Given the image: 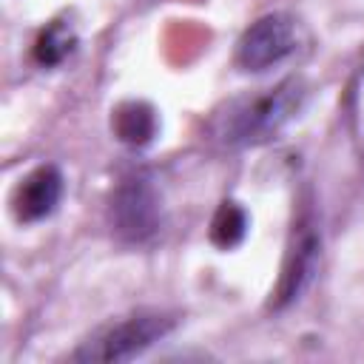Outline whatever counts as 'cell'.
<instances>
[{"label":"cell","instance_id":"1","mask_svg":"<svg viewBox=\"0 0 364 364\" xmlns=\"http://www.w3.org/2000/svg\"><path fill=\"white\" fill-rule=\"evenodd\" d=\"M304 97H307V88L301 77H287L273 88L247 94L228 108V114L222 117L219 134L228 145H242V148L262 145L270 136H276L284 128V122L293 119Z\"/></svg>","mask_w":364,"mask_h":364},{"label":"cell","instance_id":"5","mask_svg":"<svg viewBox=\"0 0 364 364\" xmlns=\"http://www.w3.org/2000/svg\"><path fill=\"white\" fill-rule=\"evenodd\" d=\"M318 253H321L318 230L313 228V222H299V228L293 230L290 247L284 253L279 284L273 290V307H284L301 296V290L307 287V282L318 267Z\"/></svg>","mask_w":364,"mask_h":364},{"label":"cell","instance_id":"9","mask_svg":"<svg viewBox=\"0 0 364 364\" xmlns=\"http://www.w3.org/2000/svg\"><path fill=\"white\" fill-rule=\"evenodd\" d=\"M71 48H74V31L57 20L40 31V37L34 43V57L43 65H57L71 54Z\"/></svg>","mask_w":364,"mask_h":364},{"label":"cell","instance_id":"7","mask_svg":"<svg viewBox=\"0 0 364 364\" xmlns=\"http://www.w3.org/2000/svg\"><path fill=\"white\" fill-rule=\"evenodd\" d=\"M111 128L117 134L119 142L125 145H145L151 142V136L156 134V114L148 102L142 100H128V102H119L111 114Z\"/></svg>","mask_w":364,"mask_h":364},{"label":"cell","instance_id":"6","mask_svg":"<svg viewBox=\"0 0 364 364\" xmlns=\"http://www.w3.org/2000/svg\"><path fill=\"white\" fill-rule=\"evenodd\" d=\"M60 196H63V173L54 165H40L20 179L11 196V208L20 222H37L57 208Z\"/></svg>","mask_w":364,"mask_h":364},{"label":"cell","instance_id":"8","mask_svg":"<svg viewBox=\"0 0 364 364\" xmlns=\"http://www.w3.org/2000/svg\"><path fill=\"white\" fill-rule=\"evenodd\" d=\"M245 230H247V216H245V210H242L236 202H222V205L216 208L213 219H210V242H213L216 247L228 250V247H233V245L242 242Z\"/></svg>","mask_w":364,"mask_h":364},{"label":"cell","instance_id":"2","mask_svg":"<svg viewBox=\"0 0 364 364\" xmlns=\"http://www.w3.org/2000/svg\"><path fill=\"white\" fill-rule=\"evenodd\" d=\"M171 327H173V318H168L165 313H134L117 324H108L94 338H88L74 353V361H91V364L128 361L145 353L162 336H168Z\"/></svg>","mask_w":364,"mask_h":364},{"label":"cell","instance_id":"3","mask_svg":"<svg viewBox=\"0 0 364 364\" xmlns=\"http://www.w3.org/2000/svg\"><path fill=\"white\" fill-rule=\"evenodd\" d=\"M111 228L125 242H145L159 230V196L145 176L122 179L114 191Z\"/></svg>","mask_w":364,"mask_h":364},{"label":"cell","instance_id":"4","mask_svg":"<svg viewBox=\"0 0 364 364\" xmlns=\"http://www.w3.org/2000/svg\"><path fill=\"white\" fill-rule=\"evenodd\" d=\"M296 46V26L287 14L259 17L236 43V63L245 71H264L282 63Z\"/></svg>","mask_w":364,"mask_h":364}]
</instances>
